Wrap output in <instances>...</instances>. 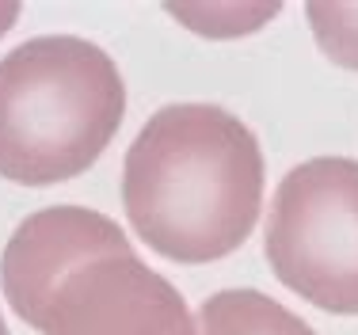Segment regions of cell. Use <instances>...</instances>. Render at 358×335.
Listing matches in <instances>:
<instances>
[{
    "label": "cell",
    "instance_id": "3957f363",
    "mask_svg": "<svg viewBox=\"0 0 358 335\" xmlns=\"http://www.w3.org/2000/svg\"><path fill=\"white\" fill-rule=\"evenodd\" d=\"M126 115V84L103 50L42 34L0 62V176L54 187L103 157Z\"/></svg>",
    "mask_w": 358,
    "mask_h": 335
},
{
    "label": "cell",
    "instance_id": "277c9868",
    "mask_svg": "<svg viewBox=\"0 0 358 335\" xmlns=\"http://www.w3.org/2000/svg\"><path fill=\"white\" fill-rule=\"evenodd\" d=\"M267 263L309 305L358 316V160L317 157L278 183Z\"/></svg>",
    "mask_w": 358,
    "mask_h": 335
},
{
    "label": "cell",
    "instance_id": "ba28073f",
    "mask_svg": "<svg viewBox=\"0 0 358 335\" xmlns=\"http://www.w3.org/2000/svg\"><path fill=\"white\" fill-rule=\"evenodd\" d=\"M0 335H8V324H4V316H0Z\"/></svg>",
    "mask_w": 358,
    "mask_h": 335
},
{
    "label": "cell",
    "instance_id": "8992f818",
    "mask_svg": "<svg viewBox=\"0 0 358 335\" xmlns=\"http://www.w3.org/2000/svg\"><path fill=\"white\" fill-rule=\"evenodd\" d=\"M305 15L324 54L343 69H358V4H309Z\"/></svg>",
    "mask_w": 358,
    "mask_h": 335
},
{
    "label": "cell",
    "instance_id": "7a4b0ae2",
    "mask_svg": "<svg viewBox=\"0 0 358 335\" xmlns=\"http://www.w3.org/2000/svg\"><path fill=\"white\" fill-rule=\"evenodd\" d=\"M0 286L42 335H199L183 294L145 267L115 221L84 206L31 213L4 248Z\"/></svg>",
    "mask_w": 358,
    "mask_h": 335
},
{
    "label": "cell",
    "instance_id": "6da1fadb",
    "mask_svg": "<svg viewBox=\"0 0 358 335\" xmlns=\"http://www.w3.org/2000/svg\"><path fill=\"white\" fill-rule=\"evenodd\" d=\"M259 202V141L214 103L160 107L126 152V218L164 259L214 263L233 255L252 236Z\"/></svg>",
    "mask_w": 358,
    "mask_h": 335
},
{
    "label": "cell",
    "instance_id": "5b68a950",
    "mask_svg": "<svg viewBox=\"0 0 358 335\" xmlns=\"http://www.w3.org/2000/svg\"><path fill=\"white\" fill-rule=\"evenodd\" d=\"M199 335H317L259 290H221L199 308Z\"/></svg>",
    "mask_w": 358,
    "mask_h": 335
},
{
    "label": "cell",
    "instance_id": "52a82bcc",
    "mask_svg": "<svg viewBox=\"0 0 358 335\" xmlns=\"http://www.w3.org/2000/svg\"><path fill=\"white\" fill-rule=\"evenodd\" d=\"M15 20H20V4H15V0H4V4H0V38L12 31Z\"/></svg>",
    "mask_w": 358,
    "mask_h": 335
}]
</instances>
